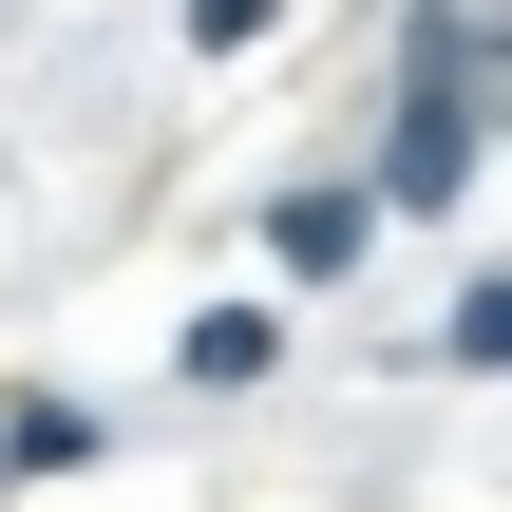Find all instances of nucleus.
Returning a JSON list of instances; mask_svg holds the SVG:
<instances>
[{
  "label": "nucleus",
  "instance_id": "nucleus-2",
  "mask_svg": "<svg viewBox=\"0 0 512 512\" xmlns=\"http://www.w3.org/2000/svg\"><path fill=\"white\" fill-rule=\"evenodd\" d=\"M266 247H285L304 285H342V266L380 247V190H285V209H266Z\"/></svg>",
  "mask_w": 512,
  "mask_h": 512
},
{
  "label": "nucleus",
  "instance_id": "nucleus-4",
  "mask_svg": "<svg viewBox=\"0 0 512 512\" xmlns=\"http://www.w3.org/2000/svg\"><path fill=\"white\" fill-rule=\"evenodd\" d=\"M76 456H95L76 399H0V475H76Z\"/></svg>",
  "mask_w": 512,
  "mask_h": 512
},
{
  "label": "nucleus",
  "instance_id": "nucleus-1",
  "mask_svg": "<svg viewBox=\"0 0 512 512\" xmlns=\"http://www.w3.org/2000/svg\"><path fill=\"white\" fill-rule=\"evenodd\" d=\"M475 133H494V19H475V0H418V19H399L380 209H456V190H475Z\"/></svg>",
  "mask_w": 512,
  "mask_h": 512
},
{
  "label": "nucleus",
  "instance_id": "nucleus-5",
  "mask_svg": "<svg viewBox=\"0 0 512 512\" xmlns=\"http://www.w3.org/2000/svg\"><path fill=\"white\" fill-rule=\"evenodd\" d=\"M266 19H285V0H190V57H247Z\"/></svg>",
  "mask_w": 512,
  "mask_h": 512
},
{
  "label": "nucleus",
  "instance_id": "nucleus-3",
  "mask_svg": "<svg viewBox=\"0 0 512 512\" xmlns=\"http://www.w3.org/2000/svg\"><path fill=\"white\" fill-rule=\"evenodd\" d=\"M171 361H190V380H209V399H247V380H266V361H285V323H266V304H209V323H190V342H171Z\"/></svg>",
  "mask_w": 512,
  "mask_h": 512
}]
</instances>
